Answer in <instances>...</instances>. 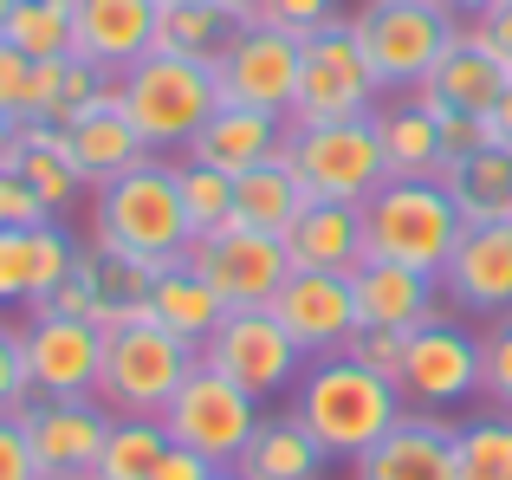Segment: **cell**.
<instances>
[{
    "label": "cell",
    "instance_id": "2e32d148",
    "mask_svg": "<svg viewBox=\"0 0 512 480\" xmlns=\"http://www.w3.org/2000/svg\"><path fill=\"white\" fill-rule=\"evenodd\" d=\"M273 318L299 338L305 357L344 351L357 338V286L350 273H312V266H292L286 286L273 292Z\"/></svg>",
    "mask_w": 512,
    "mask_h": 480
},
{
    "label": "cell",
    "instance_id": "bcb514c9",
    "mask_svg": "<svg viewBox=\"0 0 512 480\" xmlns=\"http://www.w3.org/2000/svg\"><path fill=\"white\" fill-rule=\"evenodd\" d=\"M402 338H409V331H370V325H363L357 338L344 344V351L357 357V364H370V370H383V377H396V364H402Z\"/></svg>",
    "mask_w": 512,
    "mask_h": 480
},
{
    "label": "cell",
    "instance_id": "9c48e42d",
    "mask_svg": "<svg viewBox=\"0 0 512 480\" xmlns=\"http://www.w3.org/2000/svg\"><path fill=\"white\" fill-rule=\"evenodd\" d=\"M286 163H292V176L305 182L312 202H350V208H363L389 182V156H383V137H376L370 117L292 130V137H286Z\"/></svg>",
    "mask_w": 512,
    "mask_h": 480
},
{
    "label": "cell",
    "instance_id": "74e56055",
    "mask_svg": "<svg viewBox=\"0 0 512 480\" xmlns=\"http://www.w3.org/2000/svg\"><path fill=\"white\" fill-rule=\"evenodd\" d=\"M175 189H182V208H188L195 240L234 228V176H227V169L195 163V156H175Z\"/></svg>",
    "mask_w": 512,
    "mask_h": 480
},
{
    "label": "cell",
    "instance_id": "ffe728a7",
    "mask_svg": "<svg viewBox=\"0 0 512 480\" xmlns=\"http://www.w3.org/2000/svg\"><path fill=\"white\" fill-rule=\"evenodd\" d=\"M156 20L163 0H78V52L91 72L124 78L137 59L156 52Z\"/></svg>",
    "mask_w": 512,
    "mask_h": 480
},
{
    "label": "cell",
    "instance_id": "7a4b0ae2",
    "mask_svg": "<svg viewBox=\"0 0 512 480\" xmlns=\"http://www.w3.org/2000/svg\"><path fill=\"white\" fill-rule=\"evenodd\" d=\"M461 208L441 189V176H389L383 189L363 202V253L370 260H396L415 273H435L454 260L461 240Z\"/></svg>",
    "mask_w": 512,
    "mask_h": 480
},
{
    "label": "cell",
    "instance_id": "5b68a950",
    "mask_svg": "<svg viewBox=\"0 0 512 480\" xmlns=\"http://www.w3.org/2000/svg\"><path fill=\"white\" fill-rule=\"evenodd\" d=\"M117 104L137 124V137L150 143V156H182L195 143V130L214 117L221 85H214V65L175 59V52H150L117 78Z\"/></svg>",
    "mask_w": 512,
    "mask_h": 480
},
{
    "label": "cell",
    "instance_id": "f35d334b",
    "mask_svg": "<svg viewBox=\"0 0 512 480\" xmlns=\"http://www.w3.org/2000/svg\"><path fill=\"white\" fill-rule=\"evenodd\" d=\"M480 351H487V383H480V403L506 409L512 416V312L480 325Z\"/></svg>",
    "mask_w": 512,
    "mask_h": 480
},
{
    "label": "cell",
    "instance_id": "8d00e7d4",
    "mask_svg": "<svg viewBox=\"0 0 512 480\" xmlns=\"http://www.w3.org/2000/svg\"><path fill=\"white\" fill-rule=\"evenodd\" d=\"M163 455H169L163 416H117L111 435H104V455H98V474L91 480H156Z\"/></svg>",
    "mask_w": 512,
    "mask_h": 480
},
{
    "label": "cell",
    "instance_id": "8992f818",
    "mask_svg": "<svg viewBox=\"0 0 512 480\" xmlns=\"http://www.w3.org/2000/svg\"><path fill=\"white\" fill-rule=\"evenodd\" d=\"M363 39V59H370L376 85L383 91H415L428 72L441 65V52L461 39L467 20H454L441 0H363L350 13Z\"/></svg>",
    "mask_w": 512,
    "mask_h": 480
},
{
    "label": "cell",
    "instance_id": "8fae6325",
    "mask_svg": "<svg viewBox=\"0 0 512 480\" xmlns=\"http://www.w3.org/2000/svg\"><path fill=\"white\" fill-rule=\"evenodd\" d=\"M201 357H208L221 377H234L247 396H260V403L286 396L292 383L305 377V364H312V357L299 351V338L273 318V305H234V312L214 325V338L201 344Z\"/></svg>",
    "mask_w": 512,
    "mask_h": 480
},
{
    "label": "cell",
    "instance_id": "e0dca14e",
    "mask_svg": "<svg viewBox=\"0 0 512 480\" xmlns=\"http://www.w3.org/2000/svg\"><path fill=\"white\" fill-rule=\"evenodd\" d=\"M441 292L461 318H500L512 312V221L461 228L454 260L441 266Z\"/></svg>",
    "mask_w": 512,
    "mask_h": 480
},
{
    "label": "cell",
    "instance_id": "836d02e7",
    "mask_svg": "<svg viewBox=\"0 0 512 480\" xmlns=\"http://www.w3.org/2000/svg\"><path fill=\"white\" fill-rule=\"evenodd\" d=\"M111 85H117V78L91 72L85 59H39V72H33V117L65 130L72 117H85L91 104L111 98Z\"/></svg>",
    "mask_w": 512,
    "mask_h": 480
},
{
    "label": "cell",
    "instance_id": "816d5d0a",
    "mask_svg": "<svg viewBox=\"0 0 512 480\" xmlns=\"http://www.w3.org/2000/svg\"><path fill=\"white\" fill-rule=\"evenodd\" d=\"M227 13H234V20H253V13H260V0H221Z\"/></svg>",
    "mask_w": 512,
    "mask_h": 480
},
{
    "label": "cell",
    "instance_id": "44dd1931",
    "mask_svg": "<svg viewBox=\"0 0 512 480\" xmlns=\"http://www.w3.org/2000/svg\"><path fill=\"white\" fill-rule=\"evenodd\" d=\"M78 240L65 221H39V228H0V312L26 305L33 312L52 286L78 266Z\"/></svg>",
    "mask_w": 512,
    "mask_h": 480
},
{
    "label": "cell",
    "instance_id": "7402d4cb",
    "mask_svg": "<svg viewBox=\"0 0 512 480\" xmlns=\"http://www.w3.org/2000/svg\"><path fill=\"white\" fill-rule=\"evenodd\" d=\"M286 137H292V117L247 111V104H214V117L195 130V143H188L182 156L214 163V169H227V176H247L253 163L286 156Z\"/></svg>",
    "mask_w": 512,
    "mask_h": 480
},
{
    "label": "cell",
    "instance_id": "603a6c76",
    "mask_svg": "<svg viewBox=\"0 0 512 480\" xmlns=\"http://www.w3.org/2000/svg\"><path fill=\"white\" fill-rule=\"evenodd\" d=\"M512 85V72L487 52V39L474 33V26H461V39H454L448 52H441V65L422 78V98L435 104V111H467V117H487L493 104H500V91Z\"/></svg>",
    "mask_w": 512,
    "mask_h": 480
},
{
    "label": "cell",
    "instance_id": "d6986e66",
    "mask_svg": "<svg viewBox=\"0 0 512 480\" xmlns=\"http://www.w3.org/2000/svg\"><path fill=\"white\" fill-rule=\"evenodd\" d=\"M357 286V331H422L428 318L454 312L448 292H441L435 273H415V266H396V260H363L350 273Z\"/></svg>",
    "mask_w": 512,
    "mask_h": 480
},
{
    "label": "cell",
    "instance_id": "4316f807",
    "mask_svg": "<svg viewBox=\"0 0 512 480\" xmlns=\"http://www.w3.org/2000/svg\"><path fill=\"white\" fill-rule=\"evenodd\" d=\"M78 273L91 279L98 318H104V331H111V325H124V318L150 312V292H156V279H163V266L143 260V253H130V247H117V240L91 234L85 247H78Z\"/></svg>",
    "mask_w": 512,
    "mask_h": 480
},
{
    "label": "cell",
    "instance_id": "9f6ffc18",
    "mask_svg": "<svg viewBox=\"0 0 512 480\" xmlns=\"http://www.w3.org/2000/svg\"><path fill=\"white\" fill-rule=\"evenodd\" d=\"M163 7H182V0H163Z\"/></svg>",
    "mask_w": 512,
    "mask_h": 480
},
{
    "label": "cell",
    "instance_id": "f5cc1de1",
    "mask_svg": "<svg viewBox=\"0 0 512 480\" xmlns=\"http://www.w3.org/2000/svg\"><path fill=\"white\" fill-rule=\"evenodd\" d=\"M7 137H13V117H7V111H0V150H7Z\"/></svg>",
    "mask_w": 512,
    "mask_h": 480
},
{
    "label": "cell",
    "instance_id": "c3c4849f",
    "mask_svg": "<svg viewBox=\"0 0 512 480\" xmlns=\"http://www.w3.org/2000/svg\"><path fill=\"white\" fill-rule=\"evenodd\" d=\"M221 468H214L208 455H195V448H182V442H169V455H163V468H156V480H214Z\"/></svg>",
    "mask_w": 512,
    "mask_h": 480
},
{
    "label": "cell",
    "instance_id": "d4e9b609",
    "mask_svg": "<svg viewBox=\"0 0 512 480\" xmlns=\"http://www.w3.org/2000/svg\"><path fill=\"white\" fill-rule=\"evenodd\" d=\"M65 143H72V156H78V169H85L91 189H104V182L130 176L137 163H150V143H143L137 124L124 117V104H117V85H111V98H104V104H91L85 117H72V124H65Z\"/></svg>",
    "mask_w": 512,
    "mask_h": 480
},
{
    "label": "cell",
    "instance_id": "ab89813d",
    "mask_svg": "<svg viewBox=\"0 0 512 480\" xmlns=\"http://www.w3.org/2000/svg\"><path fill=\"white\" fill-rule=\"evenodd\" d=\"M260 26H279V33L292 39H312L318 26L344 20V0H260V13H253Z\"/></svg>",
    "mask_w": 512,
    "mask_h": 480
},
{
    "label": "cell",
    "instance_id": "d6a6232c",
    "mask_svg": "<svg viewBox=\"0 0 512 480\" xmlns=\"http://www.w3.org/2000/svg\"><path fill=\"white\" fill-rule=\"evenodd\" d=\"M240 26H247V20H234L221 0H182V7H163V20H156V52H175V59H195V65H214Z\"/></svg>",
    "mask_w": 512,
    "mask_h": 480
},
{
    "label": "cell",
    "instance_id": "681fc988",
    "mask_svg": "<svg viewBox=\"0 0 512 480\" xmlns=\"http://www.w3.org/2000/svg\"><path fill=\"white\" fill-rule=\"evenodd\" d=\"M487 130H493V143H512V85L500 91V104L487 111Z\"/></svg>",
    "mask_w": 512,
    "mask_h": 480
},
{
    "label": "cell",
    "instance_id": "6da1fadb",
    "mask_svg": "<svg viewBox=\"0 0 512 480\" xmlns=\"http://www.w3.org/2000/svg\"><path fill=\"white\" fill-rule=\"evenodd\" d=\"M292 416L318 435V448L331 461H357L409 416V403H402L396 377L357 364L350 351H325L292 383Z\"/></svg>",
    "mask_w": 512,
    "mask_h": 480
},
{
    "label": "cell",
    "instance_id": "ba28073f",
    "mask_svg": "<svg viewBox=\"0 0 512 480\" xmlns=\"http://www.w3.org/2000/svg\"><path fill=\"white\" fill-rule=\"evenodd\" d=\"M383 104V85H376L370 59H363L357 26L331 20L305 39V65H299V98H292V130L312 124H350V117H370Z\"/></svg>",
    "mask_w": 512,
    "mask_h": 480
},
{
    "label": "cell",
    "instance_id": "cb8c5ba5",
    "mask_svg": "<svg viewBox=\"0 0 512 480\" xmlns=\"http://www.w3.org/2000/svg\"><path fill=\"white\" fill-rule=\"evenodd\" d=\"M0 169H20V176L46 195L52 215H65V208L91 189L85 169H78V156H72V143H65V130L39 124V117H13V137H7V150H0Z\"/></svg>",
    "mask_w": 512,
    "mask_h": 480
},
{
    "label": "cell",
    "instance_id": "11a10c76",
    "mask_svg": "<svg viewBox=\"0 0 512 480\" xmlns=\"http://www.w3.org/2000/svg\"><path fill=\"white\" fill-rule=\"evenodd\" d=\"M214 480H247V474H234V468H221V474H214Z\"/></svg>",
    "mask_w": 512,
    "mask_h": 480
},
{
    "label": "cell",
    "instance_id": "3957f363",
    "mask_svg": "<svg viewBox=\"0 0 512 480\" xmlns=\"http://www.w3.org/2000/svg\"><path fill=\"white\" fill-rule=\"evenodd\" d=\"M201 344L182 331L156 325L150 312L124 318L104 331V377H98V403L111 416H163L169 396L195 377Z\"/></svg>",
    "mask_w": 512,
    "mask_h": 480
},
{
    "label": "cell",
    "instance_id": "60d3db41",
    "mask_svg": "<svg viewBox=\"0 0 512 480\" xmlns=\"http://www.w3.org/2000/svg\"><path fill=\"white\" fill-rule=\"evenodd\" d=\"M39 221H59L46 208V195H39L20 169H0V228H39Z\"/></svg>",
    "mask_w": 512,
    "mask_h": 480
},
{
    "label": "cell",
    "instance_id": "f546056e",
    "mask_svg": "<svg viewBox=\"0 0 512 480\" xmlns=\"http://www.w3.org/2000/svg\"><path fill=\"white\" fill-rule=\"evenodd\" d=\"M441 189L454 195L467 228H487V221H512V143H487L467 163H454L441 176Z\"/></svg>",
    "mask_w": 512,
    "mask_h": 480
},
{
    "label": "cell",
    "instance_id": "83f0119b",
    "mask_svg": "<svg viewBox=\"0 0 512 480\" xmlns=\"http://www.w3.org/2000/svg\"><path fill=\"white\" fill-rule=\"evenodd\" d=\"M279 240H286L292 266H312V273H357L370 260L363 253V208L350 202H305Z\"/></svg>",
    "mask_w": 512,
    "mask_h": 480
},
{
    "label": "cell",
    "instance_id": "4dcf8cb0",
    "mask_svg": "<svg viewBox=\"0 0 512 480\" xmlns=\"http://www.w3.org/2000/svg\"><path fill=\"white\" fill-rule=\"evenodd\" d=\"M312 202L305 182L292 176L286 156L273 163H253L247 176H234V228H253V234H286L299 221V208Z\"/></svg>",
    "mask_w": 512,
    "mask_h": 480
},
{
    "label": "cell",
    "instance_id": "e575fe53",
    "mask_svg": "<svg viewBox=\"0 0 512 480\" xmlns=\"http://www.w3.org/2000/svg\"><path fill=\"white\" fill-rule=\"evenodd\" d=\"M454 461L461 480H512V416L493 403L454 416Z\"/></svg>",
    "mask_w": 512,
    "mask_h": 480
},
{
    "label": "cell",
    "instance_id": "5bb4252c",
    "mask_svg": "<svg viewBox=\"0 0 512 480\" xmlns=\"http://www.w3.org/2000/svg\"><path fill=\"white\" fill-rule=\"evenodd\" d=\"M20 344H26V383H33V396H98L104 325L59 318V312H26Z\"/></svg>",
    "mask_w": 512,
    "mask_h": 480
},
{
    "label": "cell",
    "instance_id": "52a82bcc",
    "mask_svg": "<svg viewBox=\"0 0 512 480\" xmlns=\"http://www.w3.org/2000/svg\"><path fill=\"white\" fill-rule=\"evenodd\" d=\"M480 383H487V351H480V331L461 312L428 318L422 331L402 338V364H396V390L409 409L428 416H454V409L480 403Z\"/></svg>",
    "mask_w": 512,
    "mask_h": 480
},
{
    "label": "cell",
    "instance_id": "9a60e30c",
    "mask_svg": "<svg viewBox=\"0 0 512 480\" xmlns=\"http://www.w3.org/2000/svg\"><path fill=\"white\" fill-rule=\"evenodd\" d=\"M188 266H195V273L227 299V312H234V305H273V292L286 286V273H292V253H286L279 234L221 228V234H208V240L188 247Z\"/></svg>",
    "mask_w": 512,
    "mask_h": 480
},
{
    "label": "cell",
    "instance_id": "4fadbf2b",
    "mask_svg": "<svg viewBox=\"0 0 512 480\" xmlns=\"http://www.w3.org/2000/svg\"><path fill=\"white\" fill-rule=\"evenodd\" d=\"M111 422L117 416L98 396H26L20 403V429L33 442L39 480H91Z\"/></svg>",
    "mask_w": 512,
    "mask_h": 480
},
{
    "label": "cell",
    "instance_id": "f6af8a7d",
    "mask_svg": "<svg viewBox=\"0 0 512 480\" xmlns=\"http://www.w3.org/2000/svg\"><path fill=\"white\" fill-rule=\"evenodd\" d=\"M0 480H39L33 442L20 429V409H0Z\"/></svg>",
    "mask_w": 512,
    "mask_h": 480
},
{
    "label": "cell",
    "instance_id": "30bf717a",
    "mask_svg": "<svg viewBox=\"0 0 512 480\" xmlns=\"http://www.w3.org/2000/svg\"><path fill=\"white\" fill-rule=\"evenodd\" d=\"M260 416H266L260 396H247L234 377H221V370L201 357L195 377H188L182 390L169 396L163 429H169V442H182V448H195V455H208L214 468H234L240 448H247V435L260 429Z\"/></svg>",
    "mask_w": 512,
    "mask_h": 480
},
{
    "label": "cell",
    "instance_id": "277c9868",
    "mask_svg": "<svg viewBox=\"0 0 512 480\" xmlns=\"http://www.w3.org/2000/svg\"><path fill=\"white\" fill-rule=\"evenodd\" d=\"M91 234L117 240V247L143 253V260H156V266L188 260L195 228H188L182 189H175V156H150V163H137L130 176L104 182L98 202H91Z\"/></svg>",
    "mask_w": 512,
    "mask_h": 480
},
{
    "label": "cell",
    "instance_id": "7bdbcfd3",
    "mask_svg": "<svg viewBox=\"0 0 512 480\" xmlns=\"http://www.w3.org/2000/svg\"><path fill=\"white\" fill-rule=\"evenodd\" d=\"M493 130L487 117H467V111H441V176H448L454 163H467L474 150H487Z\"/></svg>",
    "mask_w": 512,
    "mask_h": 480
},
{
    "label": "cell",
    "instance_id": "7dc6e473",
    "mask_svg": "<svg viewBox=\"0 0 512 480\" xmlns=\"http://www.w3.org/2000/svg\"><path fill=\"white\" fill-rule=\"evenodd\" d=\"M467 26H474V33L487 39V52H493V59H500L506 72H512V0H500V7H487L480 20H467Z\"/></svg>",
    "mask_w": 512,
    "mask_h": 480
},
{
    "label": "cell",
    "instance_id": "7c38bea8",
    "mask_svg": "<svg viewBox=\"0 0 512 480\" xmlns=\"http://www.w3.org/2000/svg\"><path fill=\"white\" fill-rule=\"evenodd\" d=\"M299 65H305V39L247 20L234 39H227V52L214 59V85H221V104H247V111L292 117Z\"/></svg>",
    "mask_w": 512,
    "mask_h": 480
},
{
    "label": "cell",
    "instance_id": "b9f144b4",
    "mask_svg": "<svg viewBox=\"0 0 512 480\" xmlns=\"http://www.w3.org/2000/svg\"><path fill=\"white\" fill-rule=\"evenodd\" d=\"M33 72H39V59H26L20 46L0 39V111L7 117H33Z\"/></svg>",
    "mask_w": 512,
    "mask_h": 480
},
{
    "label": "cell",
    "instance_id": "f907efd6",
    "mask_svg": "<svg viewBox=\"0 0 512 480\" xmlns=\"http://www.w3.org/2000/svg\"><path fill=\"white\" fill-rule=\"evenodd\" d=\"M441 7L454 13V20H480L487 7H500V0H441Z\"/></svg>",
    "mask_w": 512,
    "mask_h": 480
},
{
    "label": "cell",
    "instance_id": "f1b7e54d",
    "mask_svg": "<svg viewBox=\"0 0 512 480\" xmlns=\"http://www.w3.org/2000/svg\"><path fill=\"white\" fill-rule=\"evenodd\" d=\"M325 468H331V455L318 448V435L292 409H266L234 461V474H247V480H325Z\"/></svg>",
    "mask_w": 512,
    "mask_h": 480
},
{
    "label": "cell",
    "instance_id": "d590c367",
    "mask_svg": "<svg viewBox=\"0 0 512 480\" xmlns=\"http://www.w3.org/2000/svg\"><path fill=\"white\" fill-rule=\"evenodd\" d=\"M0 39L20 46L26 59H72L78 52V0H13Z\"/></svg>",
    "mask_w": 512,
    "mask_h": 480
},
{
    "label": "cell",
    "instance_id": "db71d44e",
    "mask_svg": "<svg viewBox=\"0 0 512 480\" xmlns=\"http://www.w3.org/2000/svg\"><path fill=\"white\" fill-rule=\"evenodd\" d=\"M7 13H13V0H0V33H7Z\"/></svg>",
    "mask_w": 512,
    "mask_h": 480
},
{
    "label": "cell",
    "instance_id": "ee69618b",
    "mask_svg": "<svg viewBox=\"0 0 512 480\" xmlns=\"http://www.w3.org/2000/svg\"><path fill=\"white\" fill-rule=\"evenodd\" d=\"M26 396H33V383H26V344H20V325H13V318H0V409H20Z\"/></svg>",
    "mask_w": 512,
    "mask_h": 480
},
{
    "label": "cell",
    "instance_id": "1f68e13d",
    "mask_svg": "<svg viewBox=\"0 0 512 480\" xmlns=\"http://www.w3.org/2000/svg\"><path fill=\"white\" fill-rule=\"evenodd\" d=\"M150 318L169 325V331H182V338H195V344H208L214 325L227 318V299L188 260H175V266H163V279H156V292H150Z\"/></svg>",
    "mask_w": 512,
    "mask_h": 480
},
{
    "label": "cell",
    "instance_id": "484cf974",
    "mask_svg": "<svg viewBox=\"0 0 512 480\" xmlns=\"http://www.w3.org/2000/svg\"><path fill=\"white\" fill-rule=\"evenodd\" d=\"M370 124L383 137L389 176H441V111L422 91H383Z\"/></svg>",
    "mask_w": 512,
    "mask_h": 480
},
{
    "label": "cell",
    "instance_id": "ac0fdd59",
    "mask_svg": "<svg viewBox=\"0 0 512 480\" xmlns=\"http://www.w3.org/2000/svg\"><path fill=\"white\" fill-rule=\"evenodd\" d=\"M350 480H461V461H454V416L409 409L370 455L350 461Z\"/></svg>",
    "mask_w": 512,
    "mask_h": 480
}]
</instances>
